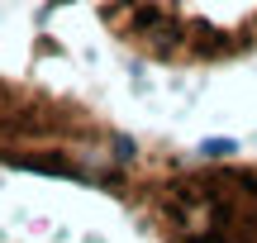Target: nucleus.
I'll return each mask as SVG.
<instances>
[{
  "label": "nucleus",
  "mask_w": 257,
  "mask_h": 243,
  "mask_svg": "<svg viewBox=\"0 0 257 243\" xmlns=\"http://www.w3.org/2000/svg\"><path fill=\"white\" fill-rule=\"evenodd\" d=\"M0 158L38 177L114 186L138 162V143L95 124L81 105L62 95L0 76Z\"/></svg>",
  "instance_id": "1"
},
{
  "label": "nucleus",
  "mask_w": 257,
  "mask_h": 243,
  "mask_svg": "<svg viewBox=\"0 0 257 243\" xmlns=\"http://www.w3.org/2000/svg\"><path fill=\"white\" fill-rule=\"evenodd\" d=\"M119 48L157 67H229L257 57V0H91Z\"/></svg>",
  "instance_id": "2"
},
{
  "label": "nucleus",
  "mask_w": 257,
  "mask_h": 243,
  "mask_svg": "<svg viewBox=\"0 0 257 243\" xmlns=\"http://www.w3.org/2000/svg\"><path fill=\"white\" fill-rule=\"evenodd\" d=\"M233 153H238L233 139H205L200 143V158H210V162H224V158H233Z\"/></svg>",
  "instance_id": "3"
}]
</instances>
